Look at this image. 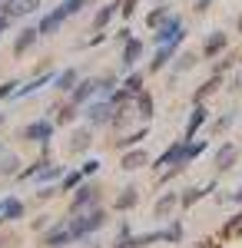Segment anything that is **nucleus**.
<instances>
[{"instance_id":"obj_1","label":"nucleus","mask_w":242,"mask_h":248,"mask_svg":"<svg viewBox=\"0 0 242 248\" xmlns=\"http://www.w3.org/2000/svg\"><path fill=\"white\" fill-rule=\"evenodd\" d=\"M179 37H186V33H183V20L179 17H166L163 23H159L156 43H169V40H179Z\"/></svg>"},{"instance_id":"obj_2","label":"nucleus","mask_w":242,"mask_h":248,"mask_svg":"<svg viewBox=\"0 0 242 248\" xmlns=\"http://www.w3.org/2000/svg\"><path fill=\"white\" fill-rule=\"evenodd\" d=\"M100 225H103V212H90L86 218H76L73 225H70V235H73V238H80V235H86V232L100 229Z\"/></svg>"},{"instance_id":"obj_3","label":"nucleus","mask_w":242,"mask_h":248,"mask_svg":"<svg viewBox=\"0 0 242 248\" xmlns=\"http://www.w3.org/2000/svg\"><path fill=\"white\" fill-rule=\"evenodd\" d=\"M225 46H229V37H225L223 30H216V33H209L203 43V57H219Z\"/></svg>"},{"instance_id":"obj_4","label":"nucleus","mask_w":242,"mask_h":248,"mask_svg":"<svg viewBox=\"0 0 242 248\" xmlns=\"http://www.w3.org/2000/svg\"><path fill=\"white\" fill-rule=\"evenodd\" d=\"M179 40H183V37H179ZM179 40H169V43H159V50H156V60L149 63V70H163V66L169 63V57H173V53L179 50Z\"/></svg>"},{"instance_id":"obj_5","label":"nucleus","mask_w":242,"mask_h":248,"mask_svg":"<svg viewBox=\"0 0 242 248\" xmlns=\"http://www.w3.org/2000/svg\"><path fill=\"white\" fill-rule=\"evenodd\" d=\"M23 136H27V139H34V142H47V139L53 136V126H50L47 119H40V123H30V126L23 129Z\"/></svg>"},{"instance_id":"obj_6","label":"nucleus","mask_w":242,"mask_h":248,"mask_svg":"<svg viewBox=\"0 0 242 248\" xmlns=\"http://www.w3.org/2000/svg\"><path fill=\"white\" fill-rule=\"evenodd\" d=\"M40 0H7L3 3V14L7 17H23V14H30V10H37Z\"/></svg>"},{"instance_id":"obj_7","label":"nucleus","mask_w":242,"mask_h":248,"mask_svg":"<svg viewBox=\"0 0 242 248\" xmlns=\"http://www.w3.org/2000/svg\"><path fill=\"white\" fill-rule=\"evenodd\" d=\"M236 155H239V146H232V142H225L223 149L216 153V169H219V172L232 169V162H236Z\"/></svg>"},{"instance_id":"obj_8","label":"nucleus","mask_w":242,"mask_h":248,"mask_svg":"<svg viewBox=\"0 0 242 248\" xmlns=\"http://www.w3.org/2000/svg\"><path fill=\"white\" fill-rule=\"evenodd\" d=\"M63 10H53V14H47V17L40 20V27H37V33H56L60 30V23H63Z\"/></svg>"},{"instance_id":"obj_9","label":"nucleus","mask_w":242,"mask_h":248,"mask_svg":"<svg viewBox=\"0 0 242 248\" xmlns=\"http://www.w3.org/2000/svg\"><path fill=\"white\" fill-rule=\"evenodd\" d=\"M20 215H23V205H20L17 199H3V209H0V218H3V222H17Z\"/></svg>"},{"instance_id":"obj_10","label":"nucleus","mask_w":242,"mask_h":248,"mask_svg":"<svg viewBox=\"0 0 242 248\" xmlns=\"http://www.w3.org/2000/svg\"><path fill=\"white\" fill-rule=\"evenodd\" d=\"M139 57H143V43H139V40H130V43H126V50H123V63L133 66Z\"/></svg>"},{"instance_id":"obj_11","label":"nucleus","mask_w":242,"mask_h":248,"mask_svg":"<svg viewBox=\"0 0 242 248\" xmlns=\"http://www.w3.org/2000/svg\"><path fill=\"white\" fill-rule=\"evenodd\" d=\"M86 116H90L93 123H106V119H113L110 116V103H93V106L86 109Z\"/></svg>"},{"instance_id":"obj_12","label":"nucleus","mask_w":242,"mask_h":248,"mask_svg":"<svg viewBox=\"0 0 242 248\" xmlns=\"http://www.w3.org/2000/svg\"><path fill=\"white\" fill-rule=\"evenodd\" d=\"M96 199V189L93 186H80V192H76V199H73V209H83V205H90Z\"/></svg>"},{"instance_id":"obj_13","label":"nucleus","mask_w":242,"mask_h":248,"mask_svg":"<svg viewBox=\"0 0 242 248\" xmlns=\"http://www.w3.org/2000/svg\"><path fill=\"white\" fill-rule=\"evenodd\" d=\"M203 123H206V109H203V106H196V109H192V119H189V126H186V139H192L196 129H199Z\"/></svg>"},{"instance_id":"obj_14","label":"nucleus","mask_w":242,"mask_h":248,"mask_svg":"<svg viewBox=\"0 0 242 248\" xmlns=\"http://www.w3.org/2000/svg\"><path fill=\"white\" fill-rule=\"evenodd\" d=\"M70 238H73V235H70V229H56V232H50V235H47V245H50V248H60V245H67Z\"/></svg>"},{"instance_id":"obj_15","label":"nucleus","mask_w":242,"mask_h":248,"mask_svg":"<svg viewBox=\"0 0 242 248\" xmlns=\"http://www.w3.org/2000/svg\"><path fill=\"white\" fill-rule=\"evenodd\" d=\"M93 90H96V83H93V79H86V83H80V86L73 90V99H76V103H83V99L93 96Z\"/></svg>"},{"instance_id":"obj_16","label":"nucleus","mask_w":242,"mask_h":248,"mask_svg":"<svg viewBox=\"0 0 242 248\" xmlns=\"http://www.w3.org/2000/svg\"><path fill=\"white\" fill-rule=\"evenodd\" d=\"M73 83H76V70H63L56 77V90H73Z\"/></svg>"},{"instance_id":"obj_17","label":"nucleus","mask_w":242,"mask_h":248,"mask_svg":"<svg viewBox=\"0 0 242 248\" xmlns=\"http://www.w3.org/2000/svg\"><path fill=\"white\" fill-rule=\"evenodd\" d=\"M199 60H196V53H179L176 57V73H183V70H192Z\"/></svg>"},{"instance_id":"obj_18","label":"nucleus","mask_w":242,"mask_h":248,"mask_svg":"<svg viewBox=\"0 0 242 248\" xmlns=\"http://www.w3.org/2000/svg\"><path fill=\"white\" fill-rule=\"evenodd\" d=\"M146 162V153H126L123 155V169H139Z\"/></svg>"},{"instance_id":"obj_19","label":"nucleus","mask_w":242,"mask_h":248,"mask_svg":"<svg viewBox=\"0 0 242 248\" xmlns=\"http://www.w3.org/2000/svg\"><path fill=\"white\" fill-rule=\"evenodd\" d=\"M47 79H53V73H43V77H37V79H34V83H27V86H23V90H17V96L37 93V90H40V86H43V83H47Z\"/></svg>"},{"instance_id":"obj_20","label":"nucleus","mask_w":242,"mask_h":248,"mask_svg":"<svg viewBox=\"0 0 242 248\" xmlns=\"http://www.w3.org/2000/svg\"><path fill=\"white\" fill-rule=\"evenodd\" d=\"M34 40H37V30H27V33H23V37L14 43V53H23L27 46H34Z\"/></svg>"},{"instance_id":"obj_21","label":"nucleus","mask_w":242,"mask_h":248,"mask_svg":"<svg viewBox=\"0 0 242 248\" xmlns=\"http://www.w3.org/2000/svg\"><path fill=\"white\" fill-rule=\"evenodd\" d=\"M130 205H136V189H123V195L116 199V209H130Z\"/></svg>"},{"instance_id":"obj_22","label":"nucleus","mask_w":242,"mask_h":248,"mask_svg":"<svg viewBox=\"0 0 242 248\" xmlns=\"http://www.w3.org/2000/svg\"><path fill=\"white\" fill-rule=\"evenodd\" d=\"M216 86H219V73H216L212 79H206V83H203V90L196 93V103H203V99H206L209 93H216Z\"/></svg>"},{"instance_id":"obj_23","label":"nucleus","mask_w":242,"mask_h":248,"mask_svg":"<svg viewBox=\"0 0 242 248\" xmlns=\"http://www.w3.org/2000/svg\"><path fill=\"white\" fill-rule=\"evenodd\" d=\"M176 202H179V199H176V195H163V199H159V202H156V215H166V212L173 209V205H176Z\"/></svg>"},{"instance_id":"obj_24","label":"nucleus","mask_w":242,"mask_h":248,"mask_svg":"<svg viewBox=\"0 0 242 248\" xmlns=\"http://www.w3.org/2000/svg\"><path fill=\"white\" fill-rule=\"evenodd\" d=\"M139 86H143V73H133V77L123 83V90H126V93H139Z\"/></svg>"},{"instance_id":"obj_25","label":"nucleus","mask_w":242,"mask_h":248,"mask_svg":"<svg viewBox=\"0 0 242 248\" xmlns=\"http://www.w3.org/2000/svg\"><path fill=\"white\" fill-rule=\"evenodd\" d=\"M139 116H143V119H149V116H153V99H149L146 93L139 96Z\"/></svg>"},{"instance_id":"obj_26","label":"nucleus","mask_w":242,"mask_h":248,"mask_svg":"<svg viewBox=\"0 0 242 248\" xmlns=\"http://www.w3.org/2000/svg\"><path fill=\"white\" fill-rule=\"evenodd\" d=\"M83 3H86V0H63V7H60V10H63V14L70 17V14H76V10H80Z\"/></svg>"},{"instance_id":"obj_27","label":"nucleus","mask_w":242,"mask_h":248,"mask_svg":"<svg viewBox=\"0 0 242 248\" xmlns=\"http://www.w3.org/2000/svg\"><path fill=\"white\" fill-rule=\"evenodd\" d=\"M166 17H169V14L163 10V7H159V10H153V14H149V27H159V23H163Z\"/></svg>"},{"instance_id":"obj_28","label":"nucleus","mask_w":242,"mask_h":248,"mask_svg":"<svg viewBox=\"0 0 242 248\" xmlns=\"http://www.w3.org/2000/svg\"><path fill=\"white\" fill-rule=\"evenodd\" d=\"M110 17H113V7H103V10L96 14V27H103V23H110Z\"/></svg>"},{"instance_id":"obj_29","label":"nucleus","mask_w":242,"mask_h":248,"mask_svg":"<svg viewBox=\"0 0 242 248\" xmlns=\"http://www.w3.org/2000/svg\"><path fill=\"white\" fill-rule=\"evenodd\" d=\"M232 123H236V113L223 116V119H219V123H216V129H219V133H223V129H229V126H232Z\"/></svg>"},{"instance_id":"obj_30","label":"nucleus","mask_w":242,"mask_h":248,"mask_svg":"<svg viewBox=\"0 0 242 248\" xmlns=\"http://www.w3.org/2000/svg\"><path fill=\"white\" fill-rule=\"evenodd\" d=\"M73 186H80V172H70V175L63 179V189H73Z\"/></svg>"},{"instance_id":"obj_31","label":"nucleus","mask_w":242,"mask_h":248,"mask_svg":"<svg viewBox=\"0 0 242 248\" xmlns=\"http://www.w3.org/2000/svg\"><path fill=\"white\" fill-rule=\"evenodd\" d=\"M239 229H242V215H236V218L225 225V235H232V232H239Z\"/></svg>"},{"instance_id":"obj_32","label":"nucleus","mask_w":242,"mask_h":248,"mask_svg":"<svg viewBox=\"0 0 242 248\" xmlns=\"http://www.w3.org/2000/svg\"><path fill=\"white\" fill-rule=\"evenodd\" d=\"M73 139H76V142H73L76 149H83V146H86V142H90V133H76Z\"/></svg>"},{"instance_id":"obj_33","label":"nucleus","mask_w":242,"mask_h":248,"mask_svg":"<svg viewBox=\"0 0 242 248\" xmlns=\"http://www.w3.org/2000/svg\"><path fill=\"white\" fill-rule=\"evenodd\" d=\"M37 175L43 179V182H47V179H56V175H60V169H40Z\"/></svg>"},{"instance_id":"obj_34","label":"nucleus","mask_w":242,"mask_h":248,"mask_svg":"<svg viewBox=\"0 0 242 248\" xmlns=\"http://www.w3.org/2000/svg\"><path fill=\"white\" fill-rule=\"evenodd\" d=\"M3 172H7V175H10V172H17V159H14V155H7V162H3Z\"/></svg>"},{"instance_id":"obj_35","label":"nucleus","mask_w":242,"mask_h":248,"mask_svg":"<svg viewBox=\"0 0 242 248\" xmlns=\"http://www.w3.org/2000/svg\"><path fill=\"white\" fill-rule=\"evenodd\" d=\"M14 86H17V83H3V86H0V99H3V96H10V93H17Z\"/></svg>"},{"instance_id":"obj_36","label":"nucleus","mask_w":242,"mask_h":248,"mask_svg":"<svg viewBox=\"0 0 242 248\" xmlns=\"http://www.w3.org/2000/svg\"><path fill=\"white\" fill-rule=\"evenodd\" d=\"M96 169H100V162H96V159H90V162H86V166H83V172H86V175H93Z\"/></svg>"},{"instance_id":"obj_37","label":"nucleus","mask_w":242,"mask_h":248,"mask_svg":"<svg viewBox=\"0 0 242 248\" xmlns=\"http://www.w3.org/2000/svg\"><path fill=\"white\" fill-rule=\"evenodd\" d=\"M229 90H236V93H239V90H242V70H239V73H236V79H232V86H229Z\"/></svg>"},{"instance_id":"obj_38","label":"nucleus","mask_w":242,"mask_h":248,"mask_svg":"<svg viewBox=\"0 0 242 248\" xmlns=\"http://www.w3.org/2000/svg\"><path fill=\"white\" fill-rule=\"evenodd\" d=\"M133 10H136V0H126V7H123V14H126V17H130Z\"/></svg>"},{"instance_id":"obj_39","label":"nucleus","mask_w":242,"mask_h":248,"mask_svg":"<svg viewBox=\"0 0 242 248\" xmlns=\"http://www.w3.org/2000/svg\"><path fill=\"white\" fill-rule=\"evenodd\" d=\"M209 3L212 0H196V10H209Z\"/></svg>"},{"instance_id":"obj_40","label":"nucleus","mask_w":242,"mask_h":248,"mask_svg":"<svg viewBox=\"0 0 242 248\" xmlns=\"http://www.w3.org/2000/svg\"><path fill=\"white\" fill-rule=\"evenodd\" d=\"M232 202H242V189H236V195H232Z\"/></svg>"},{"instance_id":"obj_41","label":"nucleus","mask_w":242,"mask_h":248,"mask_svg":"<svg viewBox=\"0 0 242 248\" xmlns=\"http://www.w3.org/2000/svg\"><path fill=\"white\" fill-rule=\"evenodd\" d=\"M239 33H242V17H239Z\"/></svg>"},{"instance_id":"obj_42","label":"nucleus","mask_w":242,"mask_h":248,"mask_svg":"<svg viewBox=\"0 0 242 248\" xmlns=\"http://www.w3.org/2000/svg\"><path fill=\"white\" fill-rule=\"evenodd\" d=\"M0 123H3V116H0Z\"/></svg>"}]
</instances>
